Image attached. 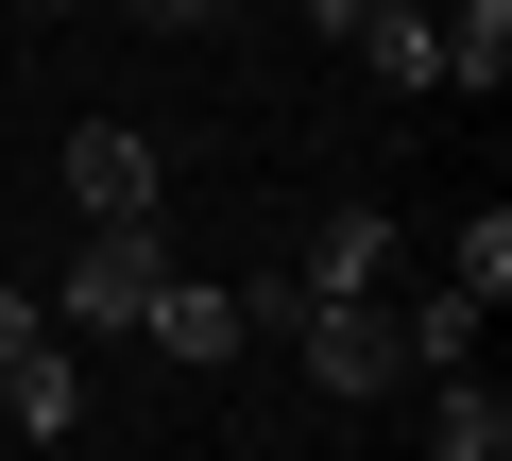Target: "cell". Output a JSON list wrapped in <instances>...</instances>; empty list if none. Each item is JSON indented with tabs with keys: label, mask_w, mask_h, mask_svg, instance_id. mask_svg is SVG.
<instances>
[{
	"label": "cell",
	"mask_w": 512,
	"mask_h": 461,
	"mask_svg": "<svg viewBox=\"0 0 512 461\" xmlns=\"http://www.w3.org/2000/svg\"><path fill=\"white\" fill-rule=\"evenodd\" d=\"M291 359H308V393H325V410L410 393V359H393V291H308V308H291Z\"/></svg>",
	"instance_id": "cell-1"
},
{
	"label": "cell",
	"mask_w": 512,
	"mask_h": 461,
	"mask_svg": "<svg viewBox=\"0 0 512 461\" xmlns=\"http://www.w3.org/2000/svg\"><path fill=\"white\" fill-rule=\"evenodd\" d=\"M171 291V240L154 222H86V257H69V325H103V342H137V308Z\"/></svg>",
	"instance_id": "cell-2"
},
{
	"label": "cell",
	"mask_w": 512,
	"mask_h": 461,
	"mask_svg": "<svg viewBox=\"0 0 512 461\" xmlns=\"http://www.w3.org/2000/svg\"><path fill=\"white\" fill-rule=\"evenodd\" d=\"M393 257H410V222H393V205H325V222H308V257H291V291H393Z\"/></svg>",
	"instance_id": "cell-3"
},
{
	"label": "cell",
	"mask_w": 512,
	"mask_h": 461,
	"mask_svg": "<svg viewBox=\"0 0 512 461\" xmlns=\"http://www.w3.org/2000/svg\"><path fill=\"white\" fill-rule=\"evenodd\" d=\"M69 205H86V222H154V205H171V188H154V137H137V120H86V137H69Z\"/></svg>",
	"instance_id": "cell-4"
},
{
	"label": "cell",
	"mask_w": 512,
	"mask_h": 461,
	"mask_svg": "<svg viewBox=\"0 0 512 461\" xmlns=\"http://www.w3.org/2000/svg\"><path fill=\"white\" fill-rule=\"evenodd\" d=\"M427 18L444 0H325V52L376 69V86H427Z\"/></svg>",
	"instance_id": "cell-5"
},
{
	"label": "cell",
	"mask_w": 512,
	"mask_h": 461,
	"mask_svg": "<svg viewBox=\"0 0 512 461\" xmlns=\"http://www.w3.org/2000/svg\"><path fill=\"white\" fill-rule=\"evenodd\" d=\"M0 427H18V444H69V427H86V359H69L52 325L0 359Z\"/></svg>",
	"instance_id": "cell-6"
},
{
	"label": "cell",
	"mask_w": 512,
	"mask_h": 461,
	"mask_svg": "<svg viewBox=\"0 0 512 461\" xmlns=\"http://www.w3.org/2000/svg\"><path fill=\"white\" fill-rule=\"evenodd\" d=\"M137 342H154V359H188V376H222V359H239L256 325H239V291H205V274H171V291L137 308Z\"/></svg>",
	"instance_id": "cell-7"
},
{
	"label": "cell",
	"mask_w": 512,
	"mask_h": 461,
	"mask_svg": "<svg viewBox=\"0 0 512 461\" xmlns=\"http://www.w3.org/2000/svg\"><path fill=\"white\" fill-rule=\"evenodd\" d=\"M427 393V461H512V393L461 359V376H410Z\"/></svg>",
	"instance_id": "cell-8"
},
{
	"label": "cell",
	"mask_w": 512,
	"mask_h": 461,
	"mask_svg": "<svg viewBox=\"0 0 512 461\" xmlns=\"http://www.w3.org/2000/svg\"><path fill=\"white\" fill-rule=\"evenodd\" d=\"M478 325H495V308H478V291H444V274H427V291H393V359H410V376H461V359H478Z\"/></svg>",
	"instance_id": "cell-9"
},
{
	"label": "cell",
	"mask_w": 512,
	"mask_h": 461,
	"mask_svg": "<svg viewBox=\"0 0 512 461\" xmlns=\"http://www.w3.org/2000/svg\"><path fill=\"white\" fill-rule=\"evenodd\" d=\"M444 291L512 308V205H461V222H444Z\"/></svg>",
	"instance_id": "cell-10"
},
{
	"label": "cell",
	"mask_w": 512,
	"mask_h": 461,
	"mask_svg": "<svg viewBox=\"0 0 512 461\" xmlns=\"http://www.w3.org/2000/svg\"><path fill=\"white\" fill-rule=\"evenodd\" d=\"M120 18H137V35H205V0H120Z\"/></svg>",
	"instance_id": "cell-11"
},
{
	"label": "cell",
	"mask_w": 512,
	"mask_h": 461,
	"mask_svg": "<svg viewBox=\"0 0 512 461\" xmlns=\"http://www.w3.org/2000/svg\"><path fill=\"white\" fill-rule=\"evenodd\" d=\"M35 18H86V0H35Z\"/></svg>",
	"instance_id": "cell-12"
},
{
	"label": "cell",
	"mask_w": 512,
	"mask_h": 461,
	"mask_svg": "<svg viewBox=\"0 0 512 461\" xmlns=\"http://www.w3.org/2000/svg\"><path fill=\"white\" fill-rule=\"evenodd\" d=\"M205 18H239V0H205Z\"/></svg>",
	"instance_id": "cell-13"
}]
</instances>
